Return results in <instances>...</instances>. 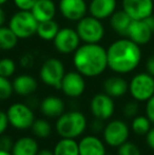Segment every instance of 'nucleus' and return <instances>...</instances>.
<instances>
[{"label":"nucleus","instance_id":"2eb2a0df","mask_svg":"<svg viewBox=\"0 0 154 155\" xmlns=\"http://www.w3.org/2000/svg\"><path fill=\"white\" fill-rule=\"evenodd\" d=\"M154 31L145 19L143 20H132L128 29L127 37L137 43L138 45H146L152 39Z\"/></svg>","mask_w":154,"mask_h":155},{"label":"nucleus","instance_id":"412c9836","mask_svg":"<svg viewBox=\"0 0 154 155\" xmlns=\"http://www.w3.org/2000/svg\"><path fill=\"white\" fill-rule=\"evenodd\" d=\"M31 12L38 22H42L55 18L57 6L53 0H37Z\"/></svg>","mask_w":154,"mask_h":155},{"label":"nucleus","instance_id":"c9c22d12","mask_svg":"<svg viewBox=\"0 0 154 155\" xmlns=\"http://www.w3.org/2000/svg\"><path fill=\"white\" fill-rule=\"evenodd\" d=\"M10 123H8V114L6 112L0 110V135L4 134L6 130H8Z\"/></svg>","mask_w":154,"mask_h":155},{"label":"nucleus","instance_id":"39448f33","mask_svg":"<svg viewBox=\"0 0 154 155\" xmlns=\"http://www.w3.org/2000/svg\"><path fill=\"white\" fill-rule=\"evenodd\" d=\"M76 31L84 43H99L106 34L103 21L91 15L77 21Z\"/></svg>","mask_w":154,"mask_h":155},{"label":"nucleus","instance_id":"f03ea898","mask_svg":"<svg viewBox=\"0 0 154 155\" xmlns=\"http://www.w3.org/2000/svg\"><path fill=\"white\" fill-rule=\"evenodd\" d=\"M73 64L84 77H98L108 69L107 49L99 43L80 45L73 53Z\"/></svg>","mask_w":154,"mask_h":155},{"label":"nucleus","instance_id":"79ce46f5","mask_svg":"<svg viewBox=\"0 0 154 155\" xmlns=\"http://www.w3.org/2000/svg\"><path fill=\"white\" fill-rule=\"evenodd\" d=\"M37 155H54V152L50 149H39Z\"/></svg>","mask_w":154,"mask_h":155},{"label":"nucleus","instance_id":"ddd939ff","mask_svg":"<svg viewBox=\"0 0 154 155\" xmlns=\"http://www.w3.org/2000/svg\"><path fill=\"white\" fill-rule=\"evenodd\" d=\"M121 10H123L132 20H143L153 15V0H123Z\"/></svg>","mask_w":154,"mask_h":155},{"label":"nucleus","instance_id":"4468645a","mask_svg":"<svg viewBox=\"0 0 154 155\" xmlns=\"http://www.w3.org/2000/svg\"><path fill=\"white\" fill-rule=\"evenodd\" d=\"M59 13L64 19L77 22L88 13V3L86 0H59Z\"/></svg>","mask_w":154,"mask_h":155},{"label":"nucleus","instance_id":"5701e85b","mask_svg":"<svg viewBox=\"0 0 154 155\" xmlns=\"http://www.w3.org/2000/svg\"><path fill=\"white\" fill-rule=\"evenodd\" d=\"M110 27L116 34L121 37H127L128 29L132 19L123 10H116L115 13L109 18Z\"/></svg>","mask_w":154,"mask_h":155},{"label":"nucleus","instance_id":"49530a36","mask_svg":"<svg viewBox=\"0 0 154 155\" xmlns=\"http://www.w3.org/2000/svg\"><path fill=\"white\" fill-rule=\"evenodd\" d=\"M153 2H154V0H153Z\"/></svg>","mask_w":154,"mask_h":155},{"label":"nucleus","instance_id":"58836bf2","mask_svg":"<svg viewBox=\"0 0 154 155\" xmlns=\"http://www.w3.org/2000/svg\"><path fill=\"white\" fill-rule=\"evenodd\" d=\"M146 72L154 76V54L150 55L146 61Z\"/></svg>","mask_w":154,"mask_h":155},{"label":"nucleus","instance_id":"0eeeda50","mask_svg":"<svg viewBox=\"0 0 154 155\" xmlns=\"http://www.w3.org/2000/svg\"><path fill=\"white\" fill-rule=\"evenodd\" d=\"M129 93L134 100L146 102L154 95V76L148 72H140L129 81Z\"/></svg>","mask_w":154,"mask_h":155},{"label":"nucleus","instance_id":"c756f323","mask_svg":"<svg viewBox=\"0 0 154 155\" xmlns=\"http://www.w3.org/2000/svg\"><path fill=\"white\" fill-rule=\"evenodd\" d=\"M117 155H143L142 150L136 143L126 141L117 148Z\"/></svg>","mask_w":154,"mask_h":155},{"label":"nucleus","instance_id":"bb28decb","mask_svg":"<svg viewBox=\"0 0 154 155\" xmlns=\"http://www.w3.org/2000/svg\"><path fill=\"white\" fill-rule=\"evenodd\" d=\"M153 124L146 115H137L131 121V130L138 136H146Z\"/></svg>","mask_w":154,"mask_h":155},{"label":"nucleus","instance_id":"7ed1b4c3","mask_svg":"<svg viewBox=\"0 0 154 155\" xmlns=\"http://www.w3.org/2000/svg\"><path fill=\"white\" fill-rule=\"evenodd\" d=\"M88 127L86 115L80 111L64 112L57 118L55 130L61 138H73L81 136Z\"/></svg>","mask_w":154,"mask_h":155},{"label":"nucleus","instance_id":"c03bdc74","mask_svg":"<svg viewBox=\"0 0 154 155\" xmlns=\"http://www.w3.org/2000/svg\"><path fill=\"white\" fill-rule=\"evenodd\" d=\"M8 1V0H0V6L4 5V4H5Z\"/></svg>","mask_w":154,"mask_h":155},{"label":"nucleus","instance_id":"aec40b11","mask_svg":"<svg viewBox=\"0 0 154 155\" xmlns=\"http://www.w3.org/2000/svg\"><path fill=\"white\" fill-rule=\"evenodd\" d=\"M14 92L19 96H31L36 92L38 88V82L32 75L21 74L13 80Z\"/></svg>","mask_w":154,"mask_h":155},{"label":"nucleus","instance_id":"a211bd4d","mask_svg":"<svg viewBox=\"0 0 154 155\" xmlns=\"http://www.w3.org/2000/svg\"><path fill=\"white\" fill-rule=\"evenodd\" d=\"M79 155H105V141L96 135H86L78 141Z\"/></svg>","mask_w":154,"mask_h":155},{"label":"nucleus","instance_id":"c85d7f7f","mask_svg":"<svg viewBox=\"0 0 154 155\" xmlns=\"http://www.w3.org/2000/svg\"><path fill=\"white\" fill-rule=\"evenodd\" d=\"M16 72V62L10 57H4L0 59V76L11 77Z\"/></svg>","mask_w":154,"mask_h":155},{"label":"nucleus","instance_id":"cd10ccee","mask_svg":"<svg viewBox=\"0 0 154 155\" xmlns=\"http://www.w3.org/2000/svg\"><path fill=\"white\" fill-rule=\"evenodd\" d=\"M32 132L36 137L41 139L48 138L52 134V126L47 119L37 118L31 127Z\"/></svg>","mask_w":154,"mask_h":155},{"label":"nucleus","instance_id":"a19ab883","mask_svg":"<svg viewBox=\"0 0 154 155\" xmlns=\"http://www.w3.org/2000/svg\"><path fill=\"white\" fill-rule=\"evenodd\" d=\"M5 21H6V13L3 10V8L0 6V27L5 25Z\"/></svg>","mask_w":154,"mask_h":155},{"label":"nucleus","instance_id":"6e6552de","mask_svg":"<svg viewBox=\"0 0 154 155\" xmlns=\"http://www.w3.org/2000/svg\"><path fill=\"white\" fill-rule=\"evenodd\" d=\"M10 126L17 130H28L31 129L35 121V114L31 106L23 102H15L8 107V111Z\"/></svg>","mask_w":154,"mask_h":155},{"label":"nucleus","instance_id":"f8f14e48","mask_svg":"<svg viewBox=\"0 0 154 155\" xmlns=\"http://www.w3.org/2000/svg\"><path fill=\"white\" fill-rule=\"evenodd\" d=\"M86 79L78 71L67 72L61 81L60 90L69 98H78L86 91Z\"/></svg>","mask_w":154,"mask_h":155},{"label":"nucleus","instance_id":"dca6fc26","mask_svg":"<svg viewBox=\"0 0 154 155\" xmlns=\"http://www.w3.org/2000/svg\"><path fill=\"white\" fill-rule=\"evenodd\" d=\"M117 10V0H91L88 4V12L91 16L106 20L109 19Z\"/></svg>","mask_w":154,"mask_h":155},{"label":"nucleus","instance_id":"6ab92c4d","mask_svg":"<svg viewBox=\"0 0 154 155\" xmlns=\"http://www.w3.org/2000/svg\"><path fill=\"white\" fill-rule=\"evenodd\" d=\"M103 92L112 98H120L129 92V82L120 75L110 76L103 81Z\"/></svg>","mask_w":154,"mask_h":155},{"label":"nucleus","instance_id":"a18cd8bd","mask_svg":"<svg viewBox=\"0 0 154 155\" xmlns=\"http://www.w3.org/2000/svg\"><path fill=\"white\" fill-rule=\"evenodd\" d=\"M105 155H113V154H109V153H106Z\"/></svg>","mask_w":154,"mask_h":155},{"label":"nucleus","instance_id":"72a5a7b5","mask_svg":"<svg viewBox=\"0 0 154 155\" xmlns=\"http://www.w3.org/2000/svg\"><path fill=\"white\" fill-rule=\"evenodd\" d=\"M14 143L13 141L12 137L8 136V135H0V149L4 150V151H12L13 146H14Z\"/></svg>","mask_w":154,"mask_h":155},{"label":"nucleus","instance_id":"4c0bfd02","mask_svg":"<svg viewBox=\"0 0 154 155\" xmlns=\"http://www.w3.org/2000/svg\"><path fill=\"white\" fill-rule=\"evenodd\" d=\"M33 63H34V58L32 57L30 54H25V55H23L20 59V64H21V67H23V68L32 67Z\"/></svg>","mask_w":154,"mask_h":155},{"label":"nucleus","instance_id":"a878e982","mask_svg":"<svg viewBox=\"0 0 154 155\" xmlns=\"http://www.w3.org/2000/svg\"><path fill=\"white\" fill-rule=\"evenodd\" d=\"M18 40L19 38L10 29V27H5V25L0 27V50L1 51H11L15 49L18 45Z\"/></svg>","mask_w":154,"mask_h":155},{"label":"nucleus","instance_id":"ea45409f","mask_svg":"<svg viewBox=\"0 0 154 155\" xmlns=\"http://www.w3.org/2000/svg\"><path fill=\"white\" fill-rule=\"evenodd\" d=\"M103 128H105V124H103V120H100V119L95 118L94 123L92 124V130L94 132L98 133L99 131H103Z\"/></svg>","mask_w":154,"mask_h":155},{"label":"nucleus","instance_id":"20e7f679","mask_svg":"<svg viewBox=\"0 0 154 155\" xmlns=\"http://www.w3.org/2000/svg\"><path fill=\"white\" fill-rule=\"evenodd\" d=\"M37 19L31 11H17L8 20V27L19 39H29L36 35Z\"/></svg>","mask_w":154,"mask_h":155},{"label":"nucleus","instance_id":"e433bc0d","mask_svg":"<svg viewBox=\"0 0 154 155\" xmlns=\"http://www.w3.org/2000/svg\"><path fill=\"white\" fill-rule=\"evenodd\" d=\"M146 143L149 147V149H151L154 151V126L149 130V132L146 134Z\"/></svg>","mask_w":154,"mask_h":155},{"label":"nucleus","instance_id":"4be33fe9","mask_svg":"<svg viewBox=\"0 0 154 155\" xmlns=\"http://www.w3.org/2000/svg\"><path fill=\"white\" fill-rule=\"evenodd\" d=\"M39 145L34 137L22 136L14 143L11 153L13 155H37Z\"/></svg>","mask_w":154,"mask_h":155},{"label":"nucleus","instance_id":"f704fd0d","mask_svg":"<svg viewBox=\"0 0 154 155\" xmlns=\"http://www.w3.org/2000/svg\"><path fill=\"white\" fill-rule=\"evenodd\" d=\"M145 113H146L145 115L150 119L151 124L154 126V95L150 98V99L146 101Z\"/></svg>","mask_w":154,"mask_h":155},{"label":"nucleus","instance_id":"b1692460","mask_svg":"<svg viewBox=\"0 0 154 155\" xmlns=\"http://www.w3.org/2000/svg\"><path fill=\"white\" fill-rule=\"evenodd\" d=\"M60 27L58 25L57 21L54 19L52 20L42 21V22L38 23L37 31H36V35L44 41H53L57 33L59 32Z\"/></svg>","mask_w":154,"mask_h":155},{"label":"nucleus","instance_id":"f3484780","mask_svg":"<svg viewBox=\"0 0 154 155\" xmlns=\"http://www.w3.org/2000/svg\"><path fill=\"white\" fill-rule=\"evenodd\" d=\"M40 112L48 118H58L66 112V104L60 97L50 95L44 97L40 102Z\"/></svg>","mask_w":154,"mask_h":155},{"label":"nucleus","instance_id":"37998d69","mask_svg":"<svg viewBox=\"0 0 154 155\" xmlns=\"http://www.w3.org/2000/svg\"><path fill=\"white\" fill-rule=\"evenodd\" d=\"M0 155H13L10 151H4V150L0 149Z\"/></svg>","mask_w":154,"mask_h":155},{"label":"nucleus","instance_id":"2f4dec72","mask_svg":"<svg viewBox=\"0 0 154 155\" xmlns=\"http://www.w3.org/2000/svg\"><path fill=\"white\" fill-rule=\"evenodd\" d=\"M138 112H139L138 101H136L134 99L132 101H128L123 108V114L127 118H134V117L138 115Z\"/></svg>","mask_w":154,"mask_h":155},{"label":"nucleus","instance_id":"423d86ee","mask_svg":"<svg viewBox=\"0 0 154 155\" xmlns=\"http://www.w3.org/2000/svg\"><path fill=\"white\" fill-rule=\"evenodd\" d=\"M66 75V68L64 62L56 57H50L42 62L39 69V78L45 86L54 89H59L64 76Z\"/></svg>","mask_w":154,"mask_h":155},{"label":"nucleus","instance_id":"7c9ffc66","mask_svg":"<svg viewBox=\"0 0 154 155\" xmlns=\"http://www.w3.org/2000/svg\"><path fill=\"white\" fill-rule=\"evenodd\" d=\"M14 93L13 82L8 77L0 76V100H6Z\"/></svg>","mask_w":154,"mask_h":155},{"label":"nucleus","instance_id":"1a4fd4ad","mask_svg":"<svg viewBox=\"0 0 154 155\" xmlns=\"http://www.w3.org/2000/svg\"><path fill=\"white\" fill-rule=\"evenodd\" d=\"M130 136V128L126 121L121 119H113L105 124L103 130V138L105 143L112 148H118L128 141Z\"/></svg>","mask_w":154,"mask_h":155},{"label":"nucleus","instance_id":"473e14b6","mask_svg":"<svg viewBox=\"0 0 154 155\" xmlns=\"http://www.w3.org/2000/svg\"><path fill=\"white\" fill-rule=\"evenodd\" d=\"M37 0H13L14 5L19 11H32Z\"/></svg>","mask_w":154,"mask_h":155},{"label":"nucleus","instance_id":"9b49d317","mask_svg":"<svg viewBox=\"0 0 154 155\" xmlns=\"http://www.w3.org/2000/svg\"><path fill=\"white\" fill-rule=\"evenodd\" d=\"M90 110L95 118L103 121L108 120L115 112L114 98L105 92L95 94L90 101Z\"/></svg>","mask_w":154,"mask_h":155},{"label":"nucleus","instance_id":"393cba45","mask_svg":"<svg viewBox=\"0 0 154 155\" xmlns=\"http://www.w3.org/2000/svg\"><path fill=\"white\" fill-rule=\"evenodd\" d=\"M54 155H79L78 143L73 138H60L53 149Z\"/></svg>","mask_w":154,"mask_h":155},{"label":"nucleus","instance_id":"9d476101","mask_svg":"<svg viewBox=\"0 0 154 155\" xmlns=\"http://www.w3.org/2000/svg\"><path fill=\"white\" fill-rule=\"evenodd\" d=\"M80 42L81 40H80L76 29L62 28L54 38L53 45L59 54L70 55L80 47Z\"/></svg>","mask_w":154,"mask_h":155},{"label":"nucleus","instance_id":"f257e3e1","mask_svg":"<svg viewBox=\"0 0 154 155\" xmlns=\"http://www.w3.org/2000/svg\"><path fill=\"white\" fill-rule=\"evenodd\" d=\"M108 69L118 75H126L135 71L142 61L140 45L128 37L114 40L107 49Z\"/></svg>","mask_w":154,"mask_h":155}]
</instances>
